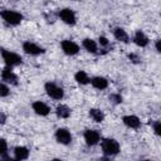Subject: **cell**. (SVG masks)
I'll use <instances>...</instances> for the list:
<instances>
[{
	"label": "cell",
	"mask_w": 161,
	"mask_h": 161,
	"mask_svg": "<svg viewBox=\"0 0 161 161\" xmlns=\"http://www.w3.org/2000/svg\"><path fill=\"white\" fill-rule=\"evenodd\" d=\"M55 140L60 145H69L72 142V133L68 128L60 127L55 131Z\"/></svg>",
	"instance_id": "cell-7"
},
{
	"label": "cell",
	"mask_w": 161,
	"mask_h": 161,
	"mask_svg": "<svg viewBox=\"0 0 161 161\" xmlns=\"http://www.w3.org/2000/svg\"><path fill=\"white\" fill-rule=\"evenodd\" d=\"M9 94H10V89H9V87H8L5 83L0 82V97H8Z\"/></svg>",
	"instance_id": "cell-22"
},
{
	"label": "cell",
	"mask_w": 161,
	"mask_h": 161,
	"mask_svg": "<svg viewBox=\"0 0 161 161\" xmlns=\"http://www.w3.org/2000/svg\"><path fill=\"white\" fill-rule=\"evenodd\" d=\"M148 38H147V35L143 33V31H141V30H137L136 33H135V35H133V43L137 45V47H141V48H143V47H146L147 44H148Z\"/></svg>",
	"instance_id": "cell-13"
},
{
	"label": "cell",
	"mask_w": 161,
	"mask_h": 161,
	"mask_svg": "<svg viewBox=\"0 0 161 161\" xmlns=\"http://www.w3.org/2000/svg\"><path fill=\"white\" fill-rule=\"evenodd\" d=\"M82 45H83V48H84V49H86L88 53L96 54V53L98 52V45H97L96 40H93V39H89V38H86V39H83V42H82Z\"/></svg>",
	"instance_id": "cell-15"
},
{
	"label": "cell",
	"mask_w": 161,
	"mask_h": 161,
	"mask_svg": "<svg viewBox=\"0 0 161 161\" xmlns=\"http://www.w3.org/2000/svg\"><path fill=\"white\" fill-rule=\"evenodd\" d=\"M113 35L117 40H119L122 43H128L130 42V36H128L127 31L122 28H114L113 29Z\"/></svg>",
	"instance_id": "cell-17"
},
{
	"label": "cell",
	"mask_w": 161,
	"mask_h": 161,
	"mask_svg": "<svg viewBox=\"0 0 161 161\" xmlns=\"http://www.w3.org/2000/svg\"><path fill=\"white\" fill-rule=\"evenodd\" d=\"M155 48H156V52H161V48H160V40H156V43H155Z\"/></svg>",
	"instance_id": "cell-28"
},
{
	"label": "cell",
	"mask_w": 161,
	"mask_h": 161,
	"mask_svg": "<svg viewBox=\"0 0 161 161\" xmlns=\"http://www.w3.org/2000/svg\"><path fill=\"white\" fill-rule=\"evenodd\" d=\"M74 79L77 80V83L82 84V86H86V84H88L91 82V78L88 77V74L84 70H78L74 74Z\"/></svg>",
	"instance_id": "cell-18"
},
{
	"label": "cell",
	"mask_w": 161,
	"mask_h": 161,
	"mask_svg": "<svg viewBox=\"0 0 161 161\" xmlns=\"http://www.w3.org/2000/svg\"><path fill=\"white\" fill-rule=\"evenodd\" d=\"M23 50L25 54H29V55H40V54L45 53V49L43 47H40L36 43H33L30 40H26L23 43Z\"/></svg>",
	"instance_id": "cell-5"
},
{
	"label": "cell",
	"mask_w": 161,
	"mask_h": 161,
	"mask_svg": "<svg viewBox=\"0 0 161 161\" xmlns=\"http://www.w3.org/2000/svg\"><path fill=\"white\" fill-rule=\"evenodd\" d=\"M6 122V114L0 111V125H4Z\"/></svg>",
	"instance_id": "cell-27"
},
{
	"label": "cell",
	"mask_w": 161,
	"mask_h": 161,
	"mask_svg": "<svg viewBox=\"0 0 161 161\" xmlns=\"http://www.w3.org/2000/svg\"><path fill=\"white\" fill-rule=\"evenodd\" d=\"M50 161H63V160L62 158H52Z\"/></svg>",
	"instance_id": "cell-31"
},
{
	"label": "cell",
	"mask_w": 161,
	"mask_h": 161,
	"mask_svg": "<svg viewBox=\"0 0 161 161\" xmlns=\"http://www.w3.org/2000/svg\"><path fill=\"white\" fill-rule=\"evenodd\" d=\"M1 78H3V80H5L6 83H10L13 86H16L18 84V75L9 67H4L3 68V70H1Z\"/></svg>",
	"instance_id": "cell-10"
},
{
	"label": "cell",
	"mask_w": 161,
	"mask_h": 161,
	"mask_svg": "<svg viewBox=\"0 0 161 161\" xmlns=\"http://www.w3.org/2000/svg\"><path fill=\"white\" fill-rule=\"evenodd\" d=\"M97 161H111V160H109V158H108L107 156H103V157H101V158H98Z\"/></svg>",
	"instance_id": "cell-29"
},
{
	"label": "cell",
	"mask_w": 161,
	"mask_h": 161,
	"mask_svg": "<svg viewBox=\"0 0 161 161\" xmlns=\"http://www.w3.org/2000/svg\"><path fill=\"white\" fill-rule=\"evenodd\" d=\"M55 113L59 118H68L70 116V108L65 104H59L55 109Z\"/></svg>",
	"instance_id": "cell-19"
},
{
	"label": "cell",
	"mask_w": 161,
	"mask_h": 161,
	"mask_svg": "<svg viewBox=\"0 0 161 161\" xmlns=\"http://www.w3.org/2000/svg\"><path fill=\"white\" fill-rule=\"evenodd\" d=\"M60 20L68 25H74L75 21H77V16H75V13L74 10H72L70 8H64V9H60L59 13H58Z\"/></svg>",
	"instance_id": "cell-6"
},
{
	"label": "cell",
	"mask_w": 161,
	"mask_h": 161,
	"mask_svg": "<svg viewBox=\"0 0 161 161\" xmlns=\"http://www.w3.org/2000/svg\"><path fill=\"white\" fill-rule=\"evenodd\" d=\"M84 141L88 146H96L101 141V135L97 130H86L84 131Z\"/></svg>",
	"instance_id": "cell-9"
},
{
	"label": "cell",
	"mask_w": 161,
	"mask_h": 161,
	"mask_svg": "<svg viewBox=\"0 0 161 161\" xmlns=\"http://www.w3.org/2000/svg\"><path fill=\"white\" fill-rule=\"evenodd\" d=\"M0 16L3 18V20L9 24V25H19L23 20V14L16 11V10H10V9H4L0 11Z\"/></svg>",
	"instance_id": "cell-2"
},
{
	"label": "cell",
	"mask_w": 161,
	"mask_h": 161,
	"mask_svg": "<svg viewBox=\"0 0 161 161\" xmlns=\"http://www.w3.org/2000/svg\"><path fill=\"white\" fill-rule=\"evenodd\" d=\"M122 122L125 126H127L128 128H133V130H137L140 126H141V121L137 116L135 114H127V116H123L122 117Z\"/></svg>",
	"instance_id": "cell-11"
},
{
	"label": "cell",
	"mask_w": 161,
	"mask_h": 161,
	"mask_svg": "<svg viewBox=\"0 0 161 161\" xmlns=\"http://www.w3.org/2000/svg\"><path fill=\"white\" fill-rule=\"evenodd\" d=\"M0 54L3 57V60L5 62V67L13 68V67H16V65L21 64V62H23V58L15 52H11V50L1 48L0 49Z\"/></svg>",
	"instance_id": "cell-1"
},
{
	"label": "cell",
	"mask_w": 161,
	"mask_h": 161,
	"mask_svg": "<svg viewBox=\"0 0 161 161\" xmlns=\"http://www.w3.org/2000/svg\"><path fill=\"white\" fill-rule=\"evenodd\" d=\"M60 47H62L63 53L67 54V55H75V54H78V52H79V45H78L75 42L69 40V39L62 40Z\"/></svg>",
	"instance_id": "cell-8"
},
{
	"label": "cell",
	"mask_w": 161,
	"mask_h": 161,
	"mask_svg": "<svg viewBox=\"0 0 161 161\" xmlns=\"http://www.w3.org/2000/svg\"><path fill=\"white\" fill-rule=\"evenodd\" d=\"M101 147H102L103 155L107 157L116 156L119 152V143L114 138H103L101 142Z\"/></svg>",
	"instance_id": "cell-3"
},
{
	"label": "cell",
	"mask_w": 161,
	"mask_h": 161,
	"mask_svg": "<svg viewBox=\"0 0 161 161\" xmlns=\"http://www.w3.org/2000/svg\"><path fill=\"white\" fill-rule=\"evenodd\" d=\"M29 150L28 147L25 146H16L14 148V155H15V158H18L19 161H23V160H26L29 157Z\"/></svg>",
	"instance_id": "cell-16"
},
{
	"label": "cell",
	"mask_w": 161,
	"mask_h": 161,
	"mask_svg": "<svg viewBox=\"0 0 161 161\" xmlns=\"http://www.w3.org/2000/svg\"><path fill=\"white\" fill-rule=\"evenodd\" d=\"M6 152H8V142L5 138L0 137V156L6 155Z\"/></svg>",
	"instance_id": "cell-21"
},
{
	"label": "cell",
	"mask_w": 161,
	"mask_h": 161,
	"mask_svg": "<svg viewBox=\"0 0 161 161\" xmlns=\"http://www.w3.org/2000/svg\"><path fill=\"white\" fill-rule=\"evenodd\" d=\"M109 99L113 102V103H121L122 102V97L121 94H117V93H113L109 96Z\"/></svg>",
	"instance_id": "cell-23"
},
{
	"label": "cell",
	"mask_w": 161,
	"mask_h": 161,
	"mask_svg": "<svg viewBox=\"0 0 161 161\" xmlns=\"http://www.w3.org/2000/svg\"><path fill=\"white\" fill-rule=\"evenodd\" d=\"M140 161H152V160H140Z\"/></svg>",
	"instance_id": "cell-32"
},
{
	"label": "cell",
	"mask_w": 161,
	"mask_h": 161,
	"mask_svg": "<svg viewBox=\"0 0 161 161\" xmlns=\"http://www.w3.org/2000/svg\"><path fill=\"white\" fill-rule=\"evenodd\" d=\"M5 161H19V160L15 158V157H14V158H13V157H9V158H5Z\"/></svg>",
	"instance_id": "cell-30"
},
{
	"label": "cell",
	"mask_w": 161,
	"mask_h": 161,
	"mask_svg": "<svg viewBox=\"0 0 161 161\" xmlns=\"http://www.w3.org/2000/svg\"><path fill=\"white\" fill-rule=\"evenodd\" d=\"M152 127H153L155 133L158 136V135L161 133V122H160V121H155V122L152 123Z\"/></svg>",
	"instance_id": "cell-24"
},
{
	"label": "cell",
	"mask_w": 161,
	"mask_h": 161,
	"mask_svg": "<svg viewBox=\"0 0 161 161\" xmlns=\"http://www.w3.org/2000/svg\"><path fill=\"white\" fill-rule=\"evenodd\" d=\"M89 116L94 122H98V123H101L104 119V113L98 108H91L89 109Z\"/></svg>",
	"instance_id": "cell-20"
},
{
	"label": "cell",
	"mask_w": 161,
	"mask_h": 161,
	"mask_svg": "<svg viewBox=\"0 0 161 161\" xmlns=\"http://www.w3.org/2000/svg\"><path fill=\"white\" fill-rule=\"evenodd\" d=\"M98 40H99V44H101L102 47H107V45H108V43H109V42H108V39H107L106 36H99V39H98Z\"/></svg>",
	"instance_id": "cell-25"
},
{
	"label": "cell",
	"mask_w": 161,
	"mask_h": 161,
	"mask_svg": "<svg viewBox=\"0 0 161 161\" xmlns=\"http://www.w3.org/2000/svg\"><path fill=\"white\" fill-rule=\"evenodd\" d=\"M31 108H33V111H34L36 114H39V116H48L49 112H50V108L48 107V104L44 103V102H42V101H35V102H33Z\"/></svg>",
	"instance_id": "cell-12"
},
{
	"label": "cell",
	"mask_w": 161,
	"mask_h": 161,
	"mask_svg": "<svg viewBox=\"0 0 161 161\" xmlns=\"http://www.w3.org/2000/svg\"><path fill=\"white\" fill-rule=\"evenodd\" d=\"M128 58H130V60L131 62H133V63H137L138 60H140V58H138V55H136V54H128Z\"/></svg>",
	"instance_id": "cell-26"
},
{
	"label": "cell",
	"mask_w": 161,
	"mask_h": 161,
	"mask_svg": "<svg viewBox=\"0 0 161 161\" xmlns=\"http://www.w3.org/2000/svg\"><path fill=\"white\" fill-rule=\"evenodd\" d=\"M96 89H106L108 87V80L104 78V77H101V75H97V77H93L91 78V82H89Z\"/></svg>",
	"instance_id": "cell-14"
},
{
	"label": "cell",
	"mask_w": 161,
	"mask_h": 161,
	"mask_svg": "<svg viewBox=\"0 0 161 161\" xmlns=\"http://www.w3.org/2000/svg\"><path fill=\"white\" fill-rule=\"evenodd\" d=\"M44 89H45V93H47L50 98H53V99L59 101V99H62V98L64 97V91H63V88L59 87L58 84H55L54 82H47V83L44 84Z\"/></svg>",
	"instance_id": "cell-4"
}]
</instances>
